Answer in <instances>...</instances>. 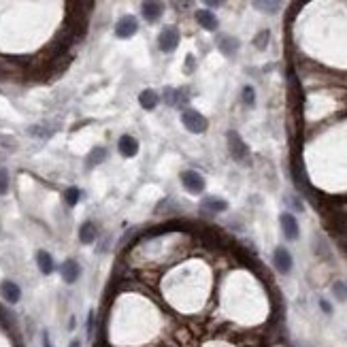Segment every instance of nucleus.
Instances as JSON below:
<instances>
[{"label":"nucleus","instance_id":"bb28decb","mask_svg":"<svg viewBox=\"0 0 347 347\" xmlns=\"http://www.w3.org/2000/svg\"><path fill=\"white\" fill-rule=\"evenodd\" d=\"M94 328H96V315H94V311H90V313H88V326H86L90 339L94 337Z\"/></svg>","mask_w":347,"mask_h":347},{"label":"nucleus","instance_id":"72a5a7b5","mask_svg":"<svg viewBox=\"0 0 347 347\" xmlns=\"http://www.w3.org/2000/svg\"><path fill=\"white\" fill-rule=\"evenodd\" d=\"M345 249H347V243H345Z\"/></svg>","mask_w":347,"mask_h":347},{"label":"nucleus","instance_id":"6e6552de","mask_svg":"<svg viewBox=\"0 0 347 347\" xmlns=\"http://www.w3.org/2000/svg\"><path fill=\"white\" fill-rule=\"evenodd\" d=\"M194 19H196V23L200 28H205V30H209V32H215L220 28V19H218V15L213 13V11H209V9H198L196 13H194Z\"/></svg>","mask_w":347,"mask_h":347},{"label":"nucleus","instance_id":"cd10ccee","mask_svg":"<svg viewBox=\"0 0 347 347\" xmlns=\"http://www.w3.org/2000/svg\"><path fill=\"white\" fill-rule=\"evenodd\" d=\"M319 309L324 311L326 315H330V313H332V307H330V303L326 301V298H322V301H319Z\"/></svg>","mask_w":347,"mask_h":347},{"label":"nucleus","instance_id":"4468645a","mask_svg":"<svg viewBox=\"0 0 347 347\" xmlns=\"http://www.w3.org/2000/svg\"><path fill=\"white\" fill-rule=\"evenodd\" d=\"M96 238H98V230H96V224L94 222H83L79 226V243L92 245V243H96Z\"/></svg>","mask_w":347,"mask_h":347},{"label":"nucleus","instance_id":"f03ea898","mask_svg":"<svg viewBox=\"0 0 347 347\" xmlns=\"http://www.w3.org/2000/svg\"><path fill=\"white\" fill-rule=\"evenodd\" d=\"M181 185H183V190L188 194H192V196H198V194H202L205 192V188H207V181H205V177H202L198 171H194V169H185V171H181Z\"/></svg>","mask_w":347,"mask_h":347},{"label":"nucleus","instance_id":"20e7f679","mask_svg":"<svg viewBox=\"0 0 347 347\" xmlns=\"http://www.w3.org/2000/svg\"><path fill=\"white\" fill-rule=\"evenodd\" d=\"M226 141H228V151L230 155L236 160V162H245L249 158V147L247 143L243 141V137L236 132V130H228V135H226Z\"/></svg>","mask_w":347,"mask_h":347},{"label":"nucleus","instance_id":"0eeeda50","mask_svg":"<svg viewBox=\"0 0 347 347\" xmlns=\"http://www.w3.org/2000/svg\"><path fill=\"white\" fill-rule=\"evenodd\" d=\"M279 226H281V232L288 241H296L298 234H301V226H298V220L294 218V213L285 211L279 215Z\"/></svg>","mask_w":347,"mask_h":347},{"label":"nucleus","instance_id":"aec40b11","mask_svg":"<svg viewBox=\"0 0 347 347\" xmlns=\"http://www.w3.org/2000/svg\"><path fill=\"white\" fill-rule=\"evenodd\" d=\"M241 100H243L245 106H256V88L254 86H243Z\"/></svg>","mask_w":347,"mask_h":347},{"label":"nucleus","instance_id":"a211bd4d","mask_svg":"<svg viewBox=\"0 0 347 347\" xmlns=\"http://www.w3.org/2000/svg\"><path fill=\"white\" fill-rule=\"evenodd\" d=\"M106 155H109V151H106L104 147H94L90 151V155L86 158V164L88 166H98V164H102L106 160Z\"/></svg>","mask_w":347,"mask_h":347},{"label":"nucleus","instance_id":"7c9ffc66","mask_svg":"<svg viewBox=\"0 0 347 347\" xmlns=\"http://www.w3.org/2000/svg\"><path fill=\"white\" fill-rule=\"evenodd\" d=\"M68 347H81V341H79V339H73V341L68 343Z\"/></svg>","mask_w":347,"mask_h":347},{"label":"nucleus","instance_id":"1a4fd4ad","mask_svg":"<svg viewBox=\"0 0 347 347\" xmlns=\"http://www.w3.org/2000/svg\"><path fill=\"white\" fill-rule=\"evenodd\" d=\"M218 49L222 51V56L232 60V58H236L238 49H241V43H238V39L230 37V34H222V37L218 39Z\"/></svg>","mask_w":347,"mask_h":347},{"label":"nucleus","instance_id":"412c9836","mask_svg":"<svg viewBox=\"0 0 347 347\" xmlns=\"http://www.w3.org/2000/svg\"><path fill=\"white\" fill-rule=\"evenodd\" d=\"M64 200H66V205L68 207H75L77 202L81 200V190L79 188H66V192H64Z\"/></svg>","mask_w":347,"mask_h":347},{"label":"nucleus","instance_id":"473e14b6","mask_svg":"<svg viewBox=\"0 0 347 347\" xmlns=\"http://www.w3.org/2000/svg\"><path fill=\"white\" fill-rule=\"evenodd\" d=\"M222 3H213V0H209V3H207V7H220Z\"/></svg>","mask_w":347,"mask_h":347},{"label":"nucleus","instance_id":"2f4dec72","mask_svg":"<svg viewBox=\"0 0 347 347\" xmlns=\"http://www.w3.org/2000/svg\"><path fill=\"white\" fill-rule=\"evenodd\" d=\"M75 326H77V322H75V317H70V324H68V328H70V330H75Z\"/></svg>","mask_w":347,"mask_h":347},{"label":"nucleus","instance_id":"f3484780","mask_svg":"<svg viewBox=\"0 0 347 347\" xmlns=\"http://www.w3.org/2000/svg\"><path fill=\"white\" fill-rule=\"evenodd\" d=\"M37 264H39V269H41L43 275H51L54 269H56L51 254H49V251H45V249H39V251H37Z\"/></svg>","mask_w":347,"mask_h":347},{"label":"nucleus","instance_id":"c85d7f7f","mask_svg":"<svg viewBox=\"0 0 347 347\" xmlns=\"http://www.w3.org/2000/svg\"><path fill=\"white\" fill-rule=\"evenodd\" d=\"M43 347H54V345H51V339H49V332H47V330L43 332Z\"/></svg>","mask_w":347,"mask_h":347},{"label":"nucleus","instance_id":"5701e85b","mask_svg":"<svg viewBox=\"0 0 347 347\" xmlns=\"http://www.w3.org/2000/svg\"><path fill=\"white\" fill-rule=\"evenodd\" d=\"M269 41H271V30H260V32L256 34V37H254V45L258 47L260 51H264V49H266Z\"/></svg>","mask_w":347,"mask_h":347},{"label":"nucleus","instance_id":"39448f33","mask_svg":"<svg viewBox=\"0 0 347 347\" xmlns=\"http://www.w3.org/2000/svg\"><path fill=\"white\" fill-rule=\"evenodd\" d=\"M113 32H115L117 39H132L139 32V19L135 15H122L115 21Z\"/></svg>","mask_w":347,"mask_h":347},{"label":"nucleus","instance_id":"dca6fc26","mask_svg":"<svg viewBox=\"0 0 347 347\" xmlns=\"http://www.w3.org/2000/svg\"><path fill=\"white\" fill-rule=\"evenodd\" d=\"M202 209H207L209 213H224V211H228V202L218 196H207V198H202Z\"/></svg>","mask_w":347,"mask_h":347},{"label":"nucleus","instance_id":"f257e3e1","mask_svg":"<svg viewBox=\"0 0 347 347\" xmlns=\"http://www.w3.org/2000/svg\"><path fill=\"white\" fill-rule=\"evenodd\" d=\"M181 124L188 132L192 135H202L209 128V119L196 109H183L181 111Z\"/></svg>","mask_w":347,"mask_h":347},{"label":"nucleus","instance_id":"2eb2a0df","mask_svg":"<svg viewBox=\"0 0 347 347\" xmlns=\"http://www.w3.org/2000/svg\"><path fill=\"white\" fill-rule=\"evenodd\" d=\"M139 104H141V109H145V111H153L155 106L160 104V94L155 92V90H143L141 94H139Z\"/></svg>","mask_w":347,"mask_h":347},{"label":"nucleus","instance_id":"ddd939ff","mask_svg":"<svg viewBox=\"0 0 347 347\" xmlns=\"http://www.w3.org/2000/svg\"><path fill=\"white\" fill-rule=\"evenodd\" d=\"M141 13H143V19L147 23H155L160 21V17L164 15V5L162 3H143L141 5Z\"/></svg>","mask_w":347,"mask_h":347},{"label":"nucleus","instance_id":"423d86ee","mask_svg":"<svg viewBox=\"0 0 347 347\" xmlns=\"http://www.w3.org/2000/svg\"><path fill=\"white\" fill-rule=\"evenodd\" d=\"M273 266L277 269L281 275L292 273V269H294V258H292V254H290L288 247H283V245L275 247V251H273Z\"/></svg>","mask_w":347,"mask_h":347},{"label":"nucleus","instance_id":"c756f323","mask_svg":"<svg viewBox=\"0 0 347 347\" xmlns=\"http://www.w3.org/2000/svg\"><path fill=\"white\" fill-rule=\"evenodd\" d=\"M290 200H292V205H294V209H296V211H303V209H305V207H303V202H298V198H290Z\"/></svg>","mask_w":347,"mask_h":347},{"label":"nucleus","instance_id":"6ab92c4d","mask_svg":"<svg viewBox=\"0 0 347 347\" xmlns=\"http://www.w3.org/2000/svg\"><path fill=\"white\" fill-rule=\"evenodd\" d=\"M160 100H164V104H169V106H179V90H177V88H171V86H166L164 92H162V98H160Z\"/></svg>","mask_w":347,"mask_h":347},{"label":"nucleus","instance_id":"393cba45","mask_svg":"<svg viewBox=\"0 0 347 347\" xmlns=\"http://www.w3.org/2000/svg\"><path fill=\"white\" fill-rule=\"evenodd\" d=\"M9 188H11L9 173H7V169H3V166H0V196H5V194L9 192Z\"/></svg>","mask_w":347,"mask_h":347},{"label":"nucleus","instance_id":"7ed1b4c3","mask_svg":"<svg viewBox=\"0 0 347 347\" xmlns=\"http://www.w3.org/2000/svg\"><path fill=\"white\" fill-rule=\"evenodd\" d=\"M179 41H181V32L177 26H164L158 34V47L162 54H173L179 47Z\"/></svg>","mask_w":347,"mask_h":347},{"label":"nucleus","instance_id":"9b49d317","mask_svg":"<svg viewBox=\"0 0 347 347\" xmlns=\"http://www.w3.org/2000/svg\"><path fill=\"white\" fill-rule=\"evenodd\" d=\"M0 294H3V298H5L9 305H17L19 298H21V288H19L15 281L5 279L3 283H0Z\"/></svg>","mask_w":347,"mask_h":347},{"label":"nucleus","instance_id":"9d476101","mask_svg":"<svg viewBox=\"0 0 347 347\" xmlns=\"http://www.w3.org/2000/svg\"><path fill=\"white\" fill-rule=\"evenodd\" d=\"M117 151L124 155V158H135L139 153V141L132 135H122L117 141Z\"/></svg>","mask_w":347,"mask_h":347},{"label":"nucleus","instance_id":"a878e982","mask_svg":"<svg viewBox=\"0 0 347 347\" xmlns=\"http://www.w3.org/2000/svg\"><path fill=\"white\" fill-rule=\"evenodd\" d=\"M194 70H196V58H194V54H188L185 56V73L192 75Z\"/></svg>","mask_w":347,"mask_h":347},{"label":"nucleus","instance_id":"4be33fe9","mask_svg":"<svg viewBox=\"0 0 347 347\" xmlns=\"http://www.w3.org/2000/svg\"><path fill=\"white\" fill-rule=\"evenodd\" d=\"M332 296L337 298L339 303H345V301H347V283H345V281H334V285H332Z\"/></svg>","mask_w":347,"mask_h":347},{"label":"nucleus","instance_id":"f8f14e48","mask_svg":"<svg viewBox=\"0 0 347 347\" xmlns=\"http://www.w3.org/2000/svg\"><path fill=\"white\" fill-rule=\"evenodd\" d=\"M60 275H62V281L64 283H75L79 277H81V266L77 260H66L62 262L60 266Z\"/></svg>","mask_w":347,"mask_h":347},{"label":"nucleus","instance_id":"b1692460","mask_svg":"<svg viewBox=\"0 0 347 347\" xmlns=\"http://www.w3.org/2000/svg\"><path fill=\"white\" fill-rule=\"evenodd\" d=\"M254 9L266 11L269 15H273V13H277V11L281 9V3H254Z\"/></svg>","mask_w":347,"mask_h":347}]
</instances>
